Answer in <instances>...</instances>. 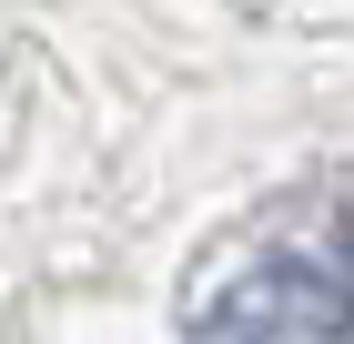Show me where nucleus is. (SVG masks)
I'll use <instances>...</instances> for the list:
<instances>
[{"instance_id":"nucleus-1","label":"nucleus","mask_w":354,"mask_h":344,"mask_svg":"<svg viewBox=\"0 0 354 344\" xmlns=\"http://www.w3.org/2000/svg\"><path fill=\"white\" fill-rule=\"evenodd\" d=\"M183 344H354V203H273L203 273Z\"/></svg>"}]
</instances>
